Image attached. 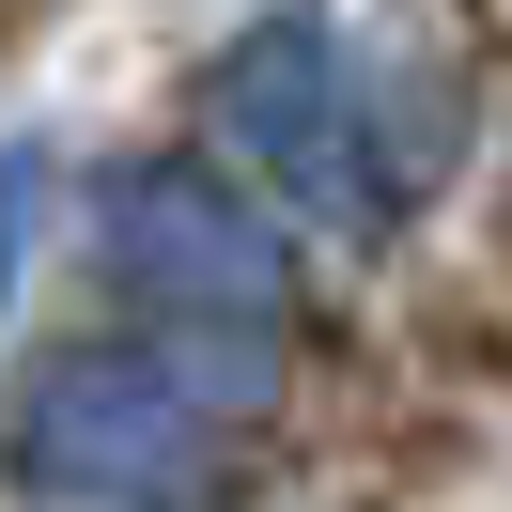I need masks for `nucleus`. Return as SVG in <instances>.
<instances>
[{
	"label": "nucleus",
	"mask_w": 512,
	"mask_h": 512,
	"mask_svg": "<svg viewBox=\"0 0 512 512\" xmlns=\"http://www.w3.org/2000/svg\"><path fill=\"white\" fill-rule=\"evenodd\" d=\"M280 404L264 326H171V342H63L0 404V481L47 512H171L233 466Z\"/></svg>",
	"instance_id": "f257e3e1"
},
{
	"label": "nucleus",
	"mask_w": 512,
	"mask_h": 512,
	"mask_svg": "<svg viewBox=\"0 0 512 512\" xmlns=\"http://www.w3.org/2000/svg\"><path fill=\"white\" fill-rule=\"evenodd\" d=\"M202 125H218V156L264 171L295 218H326V233L388 218L373 125H357V32L326 16V0H280V16H249V32L202 63Z\"/></svg>",
	"instance_id": "f03ea898"
},
{
	"label": "nucleus",
	"mask_w": 512,
	"mask_h": 512,
	"mask_svg": "<svg viewBox=\"0 0 512 512\" xmlns=\"http://www.w3.org/2000/svg\"><path fill=\"white\" fill-rule=\"evenodd\" d=\"M94 280L140 295L156 326H280L295 264L202 156H125L94 187Z\"/></svg>",
	"instance_id": "7ed1b4c3"
},
{
	"label": "nucleus",
	"mask_w": 512,
	"mask_h": 512,
	"mask_svg": "<svg viewBox=\"0 0 512 512\" xmlns=\"http://www.w3.org/2000/svg\"><path fill=\"white\" fill-rule=\"evenodd\" d=\"M32 233H47V140H0V311L32 280Z\"/></svg>",
	"instance_id": "20e7f679"
}]
</instances>
